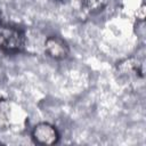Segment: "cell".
I'll return each mask as SVG.
<instances>
[{
  "label": "cell",
  "instance_id": "obj_1",
  "mask_svg": "<svg viewBox=\"0 0 146 146\" xmlns=\"http://www.w3.org/2000/svg\"><path fill=\"white\" fill-rule=\"evenodd\" d=\"M26 34L23 30L10 26L0 25V54H17L25 49Z\"/></svg>",
  "mask_w": 146,
  "mask_h": 146
},
{
  "label": "cell",
  "instance_id": "obj_2",
  "mask_svg": "<svg viewBox=\"0 0 146 146\" xmlns=\"http://www.w3.org/2000/svg\"><path fill=\"white\" fill-rule=\"evenodd\" d=\"M25 122V113L9 99L0 98V130H8L22 125Z\"/></svg>",
  "mask_w": 146,
  "mask_h": 146
},
{
  "label": "cell",
  "instance_id": "obj_3",
  "mask_svg": "<svg viewBox=\"0 0 146 146\" xmlns=\"http://www.w3.org/2000/svg\"><path fill=\"white\" fill-rule=\"evenodd\" d=\"M31 138L38 145H54L59 140V132L51 123L40 122L32 128Z\"/></svg>",
  "mask_w": 146,
  "mask_h": 146
},
{
  "label": "cell",
  "instance_id": "obj_4",
  "mask_svg": "<svg viewBox=\"0 0 146 146\" xmlns=\"http://www.w3.org/2000/svg\"><path fill=\"white\" fill-rule=\"evenodd\" d=\"M43 51L44 54L55 59V60H63L67 58L70 54V47L67 42L58 35H49L44 39L43 42Z\"/></svg>",
  "mask_w": 146,
  "mask_h": 146
},
{
  "label": "cell",
  "instance_id": "obj_5",
  "mask_svg": "<svg viewBox=\"0 0 146 146\" xmlns=\"http://www.w3.org/2000/svg\"><path fill=\"white\" fill-rule=\"evenodd\" d=\"M117 73L124 80L138 79L144 76V70L141 63L136 58H127L117 64Z\"/></svg>",
  "mask_w": 146,
  "mask_h": 146
},
{
  "label": "cell",
  "instance_id": "obj_6",
  "mask_svg": "<svg viewBox=\"0 0 146 146\" xmlns=\"http://www.w3.org/2000/svg\"><path fill=\"white\" fill-rule=\"evenodd\" d=\"M107 2L108 0H81V7L86 13L95 15L103 11L107 6Z\"/></svg>",
  "mask_w": 146,
  "mask_h": 146
},
{
  "label": "cell",
  "instance_id": "obj_7",
  "mask_svg": "<svg viewBox=\"0 0 146 146\" xmlns=\"http://www.w3.org/2000/svg\"><path fill=\"white\" fill-rule=\"evenodd\" d=\"M58 1H64V0H58Z\"/></svg>",
  "mask_w": 146,
  "mask_h": 146
}]
</instances>
